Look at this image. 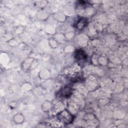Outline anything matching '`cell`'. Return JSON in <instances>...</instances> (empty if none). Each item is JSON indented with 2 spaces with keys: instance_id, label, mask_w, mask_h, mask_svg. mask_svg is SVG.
<instances>
[{
  "instance_id": "obj_1",
  "label": "cell",
  "mask_w": 128,
  "mask_h": 128,
  "mask_svg": "<svg viewBox=\"0 0 128 128\" xmlns=\"http://www.w3.org/2000/svg\"><path fill=\"white\" fill-rule=\"evenodd\" d=\"M59 120L61 121L63 124H68L72 122V115L70 114L68 112H64V110L60 112L58 116Z\"/></svg>"
}]
</instances>
